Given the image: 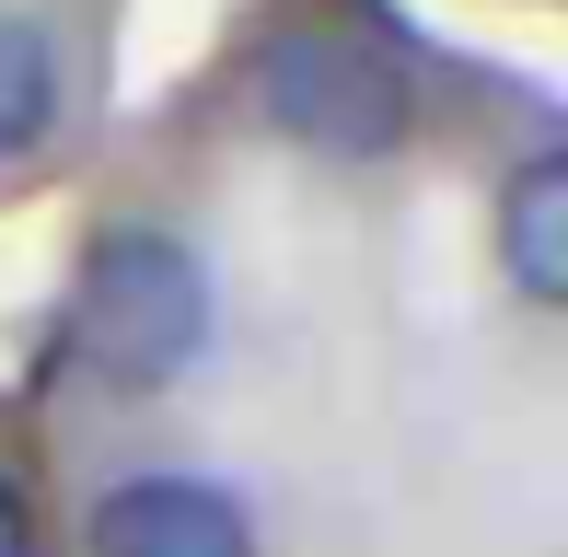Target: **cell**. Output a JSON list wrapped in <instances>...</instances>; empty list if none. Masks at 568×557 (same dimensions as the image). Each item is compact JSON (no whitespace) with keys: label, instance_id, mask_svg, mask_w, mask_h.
I'll return each instance as SVG.
<instances>
[{"label":"cell","instance_id":"cell-3","mask_svg":"<svg viewBox=\"0 0 568 557\" xmlns=\"http://www.w3.org/2000/svg\"><path fill=\"white\" fill-rule=\"evenodd\" d=\"M93 557H255V523L210 476H128L93 499Z\"/></svg>","mask_w":568,"mask_h":557},{"label":"cell","instance_id":"cell-5","mask_svg":"<svg viewBox=\"0 0 568 557\" xmlns=\"http://www.w3.org/2000/svg\"><path fill=\"white\" fill-rule=\"evenodd\" d=\"M47 117H59V47H47L36 12H12V0H0V163H12V151H36Z\"/></svg>","mask_w":568,"mask_h":557},{"label":"cell","instance_id":"cell-2","mask_svg":"<svg viewBox=\"0 0 568 557\" xmlns=\"http://www.w3.org/2000/svg\"><path fill=\"white\" fill-rule=\"evenodd\" d=\"M255 105H267L278 140L337 151V163H383L406 140V70L383 59L372 36H337V23H291V36L255 47Z\"/></svg>","mask_w":568,"mask_h":557},{"label":"cell","instance_id":"cell-6","mask_svg":"<svg viewBox=\"0 0 568 557\" xmlns=\"http://www.w3.org/2000/svg\"><path fill=\"white\" fill-rule=\"evenodd\" d=\"M0 557H36V512H23V488H0Z\"/></svg>","mask_w":568,"mask_h":557},{"label":"cell","instance_id":"cell-1","mask_svg":"<svg viewBox=\"0 0 568 557\" xmlns=\"http://www.w3.org/2000/svg\"><path fill=\"white\" fill-rule=\"evenodd\" d=\"M70 337H82V372L116 395H163L174 372H197L210 348V267L174 233L128 221L82 256V302H70Z\"/></svg>","mask_w":568,"mask_h":557},{"label":"cell","instance_id":"cell-4","mask_svg":"<svg viewBox=\"0 0 568 557\" xmlns=\"http://www.w3.org/2000/svg\"><path fill=\"white\" fill-rule=\"evenodd\" d=\"M499 256H510V291H523V302L568 291V151L510 163V186H499Z\"/></svg>","mask_w":568,"mask_h":557}]
</instances>
